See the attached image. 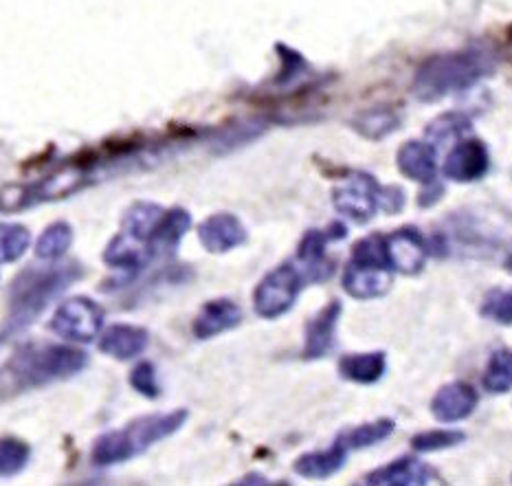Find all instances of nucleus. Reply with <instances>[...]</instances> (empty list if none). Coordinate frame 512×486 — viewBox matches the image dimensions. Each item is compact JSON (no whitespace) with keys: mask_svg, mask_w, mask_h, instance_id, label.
I'll list each match as a JSON object with an SVG mask.
<instances>
[{"mask_svg":"<svg viewBox=\"0 0 512 486\" xmlns=\"http://www.w3.org/2000/svg\"><path fill=\"white\" fill-rule=\"evenodd\" d=\"M84 278L80 262L47 264V267L22 269L9 284L7 317L3 324V344L29 330L44 311Z\"/></svg>","mask_w":512,"mask_h":486,"instance_id":"nucleus-1","label":"nucleus"},{"mask_svg":"<svg viewBox=\"0 0 512 486\" xmlns=\"http://www.w3.org/2000/svg\"><path fill=\"white\" fill-rule=\"evenodd\" d=\"M88 368V355L62 344H25L3 366V396L73 379Z\"/></svg>","mask_w":512,"mask_h":486,"instance_id":"nucleus-2","label":"nucleus"},{"mask_svg":"<svg viewBox=\"0 0 512 486\" xmlns=\"http://www.w3.org/2000/svg\"><path fill=\"white\" fill-rule=\"evenodd\" d=\"M187 421L189 412L185 407L165 414L135 418L121 429H113V432L99 436L91 449V462L99 469L124 465V462L146 454L150 447L161 443V440H168L181 432Z\"/></svg>","mask_w":512,"mask_h":486,"instance_id":"nucleus-3","label":"nucleus"},{"mask_svg":"<svg viewBox=\"0 0 512 486\" xmlns=\"http://www.w3.org/2000/svg\"><path fill=\"white\" fill-rule=\"evenodd\" d=\"M495 69V55L486 49L436 55V58L422 64L414 82V93L422 102H438L442 97L462 93L466 88L475 86Z\"/></svg>","mask_w":512,"mask_h":486,"instance_id":"nucleus-4","label":"nucleus"},{"mask_svg":"<svg viewBox=\"0 0 512 486\" xmlns=\"http://www.w3.org/2000/svg\"><path fill=\"white\" fill-rule=\"evenodd\" d=\"M449 227L447 234L433 238V251H438L440 256L453 242H462L471 249H486L502 247L512 240V220L497 212H484V209L475 214H453L449 218Z\"/></svg>","mask_w":512,"mask_h":486,"instance_id":"nucleus-5","label":"nucleus"},{"mask_svg":"<svg viewBox=\"0 0 512 486\" xmlns=\"http://www.w3.org/2000/svg\"><path fill=\"white\" fill-rule=\"evenodd\" d=\"M306 275L293 262H284L266 273L262 282L255 286L253 311L262 319H280L293 311L299 295L306 289Z\"/></svg>","mask_w":512,"mask_h":486,"instance_id":"nucleus-6","label":"nucleus"},{"mask_svg":"<svg viewBox=\"0 0 512 486\" xmlns=\"http://www.w3.org/2000/svg\"><path fill=\"white\" fill-rule=\"evenodd\" d=\"M93 183V176L80 165H66V168L44 176L42 181L25 185L18 196L3 194V212H20L42 203L66 201V198L82 192L86 185Z\"/></svg>","mask_w":512,"mask_h":486,"instance_id":"nucleus-7","label":"nucleus"},{"mask_svg":"<svg viewBox=\"0 0 512 486\" xmlns=\"http://www.w3.org/2000/svg\"><path fill=\"white\" fill-rule=\"evenodd\" d=\"M104 308L88 297H73L58 306L51 319V333L75 344H88L104 328Z\"/></svg>","mask_w":512,"mask_h":486,"instance_id":"nucleus-8","label":"nucleus"},{"mask_svg":"<svg viewBox=\"0 0 512 486\" xmlns=\"http://www.w3.org/2000/svg\"><path fill=\"white\" fill-rule=\"evenodd\" d=\"M348 238V227L339 220L330 223L326 229H308L299 240L297 262L302 264L308 284L328 282L335 275V262L328 260L326 249L330 242H339Z\"/></svg>","mask_w":512,"mask_h":486,"instance_id":"nucleus-9","label":"nucleus"},{"mask_svg":"<svg viewBox=\"0 0 512 486\" xmlns=\"http://www.w3.org/2000/svg\"><path fill=\"white\" fill-rule=\"evenodd\" d=\"M381 198L383 185H378L374 176L365 172H356L348 183L332 190V205L356 225L370 223L381 209Z\"/></svg>","mask_w":512,"mask_h":486,"instance_id":"nucleus-10","label":"nucleus"},{"mask_svg":"<svg viewBox=\"0 0 512 486\" xmlns=\"http://www.w3.org/2000/svg\"><path fill=\"white\" fill-rule=\"evenodd\" d=\"M343 315V304L339 300L328 302L321 311L306 324V341L302 350L304 361L326 359L337 344V328Z\"/></svg>","mask_w":512,"mask_h":486,"instance_id":"nucleus-11","label":"nucleus"},{"mask_svg":"<svg viewBox=\"0 0 512 486\" xmlns=\"http://www.w3.org/2000/svg\"><path fill=\"white\" fill-rule=\"evenodd\" d=\"M389 258L396 273L403 275H418L422 273L431 253L429 240L416 227H403L387 236Z\"/></svg>","mask_w":512,"mask_h":486,"instance_id":"nucleus-12","label":"nucleus"},{"mask_svg":"<svg viewBox=\"0 0 512 486\" xmlns=\"http://www.w3.org/2000/svg\"><path fill=\"white\" fill-rule=\"evenodd\" d=\"M198 240L209 253H229L249 242V231L236 214H211L198 225Z\"/></svg>","mask_w":512,"mask_h":486,"instance_id":"nucleus-13","label":"nucleus"},{"mask_svg":"<svg viewBox=\"0 0 512 486\" xmlns=\"http://www.w3.org/2000/svg\"><path fill=\"white\" fill-rule=\"evenodd\" d=\"M491 168V159H488V150L482 141L466 139L455 146L449 157L444 159V176L455 183H475L486 176Z\"/></svg>","mask_w":512,"mask_h":486,"instance_id":"nucleus-14","label":"nucleus"},{"mask_svg":"<svg viewBox=\"0 0 512 486\" xmlns=\"http://www.w3.org/2000/svg\"><path fill=\"white\" fill-rule=\"evenodd\" d=\"M480 403V394L473 385L464 381H453L440 388L431 401V414L438 423L453 425L469 418Z\"/></svg>","mask_w":512,"mask_h":486,"instance_id":"nucleus-15","label":"nucleus"},{"mask_svg":"<svg viewBox=\"0 0 512 486\" xmlns=\"http://www.w3.org/2000/svg\"><path fill=\"white\" fill-rule=\"evenodd\" d=\"M436 482H440L438 471L418 458H398L363 478L367 486H427Z\"/></svg>","mask_w":512,"mask_h":486,"instance_id":"nucleus-16","label":"nucleus"},{"mask_svg":"<svg viewBox=\"0 0 512 486\" xmlns=\"http://www.w3.org/2000/svg\"><path fill=\"white\" fill-rule=\"evenodd\" d=\"M341 284L343 291L354 297V300H378V297L392 291L394 271L350 260L345 264Z\"/></svg>","mask_w":512,"mask_h":486,"instance_id":"nucleus-17","label":"nucleus"},{"mask_svg":"<svg viewBox=\"0 0 512 486\" xmlns=\"http://www.w3.org/2000/svg\"><path fill=\"white\" fill-rule=\"evenodd\" d=\"M242 308L229 300V297H218V300H209L200 308L192 324V333L198 341H209L222 333L238 328L242 324Z\"/></svg>","mask_w":512,"mask_h":486,"instance_id":"nucleus-18","label":"nucleus"},{"mask_svg":"<svg viewBox=\"0 0 512 486\" xmlns=\"http://www.w3.org/2000/svg\"><path fill=\"white\" fill-rule=\"evenodd\" d=\"M192 229V214L183 207H172L163 214L157 229L146 242L148 258H170L181 247L187 231Z\"/></svg>","mask_w":512,"mask_h":486,"instance_id":"nucleus-19","label":"nucleus"},{"mask_svg":"<svg viewBox=\"0 0 512 486\" xmlns=\"http://www.w3.org/2000/svg\"><path fill=\"white\" fill-rule=\"evenodd\" d=\"M150 346V333L141 326L113 324L99 339V352L117 361H132L141 357Z\"/></svg>","mask_w":512,"mask_h":486,"instance_id":"nucleus-20","label":"nucleus"},{"mask_svg":"<svg viewBox=\"0 0 512 486\" xmlns=\"http://www.w3.org/2000/svg\"><path fill=\"white\" fill-rule=\"evenodd\" d=\"M350 447L341 443L337 438L326 451H313V454H304L295 460L293 471L299 478L306 480H328L345 467L350 456Z\"/></svg>","mask_w":512,"mask_h":486,"instance_id":"nucleus-21","label":"nucleus"},{"mask_svg":"<svg viewBox=\"0 0 512 486\" xmlns=\"http://www.w3.org/2000/svg\"><path fill=\"white\" fill-rule=\"evenodd\" d=\"M398 170L407 179L431 185L436 183V172H438V161H436V150L429 143L422 141H409L403 148L398 150Z\"/></svg>","mask_w":512,"mask_h":486,"instance_id":"nucleus-22","label":"nucleus"},{"mask_svg":"<svg viewBox=\"0 0 512 486\" xmlns=\"http://www.w3.org/2000/svg\"><path fill=\"white\" fill-rule=\"evenodd\" d=\"M339 377L356 385H374L385 377L387 355L383 350L359 352V355H343L339 359Z\"/></svg>","mask_w":512,"mask_h":486,"instance_id":"nucleus-23","label":"nucleus"},{"mask_svg":"<svg viewBox=\"0 0 512 486\" xmlns=\"http://www.w3.org/2000/svg\"><path fill=\"white\" fill-rule=\"evenodd\" d=\"M104 262L110 269L124 271L126 280L121 286H126L135 275H139L146 264L150 262L148 253H143L141 249L135 247V240H130L126 234H117L113 240L108 242V247L104 251Z\"/></svg>","mask_w":512,"mask_h":486,"instance_id":"nucleus-24","label":"nucleus"},{"mask_svg":"<svg viewBox=\"0 0 512 486\" xmlns=\"http://www.w3.org/2000/svg\"><path fill=\"white\" fill-rule=\"evenodd\" d=\"M163 214H165L163 207L157 203L139 201L135 205H130L124 214V220H121V225H124V231H121V234H126L130 240L143 242V245H146L148 238L152 236V231L157 229Z\"/></svg>","mask_w":512,"mask_h":486,"instance_id":"nucleus-25","label":"nucleus"},{"mask_svg":"<svg viewBox=\"0 0 512 486\" xmlns=\"http://www.w3.org/2000/svg\"><path fill=\"white\" fill-rule=\"evenodd\" d=\"M396 423L389 421V418H378L374 423H365L359 427L345 429L337 438L341 443L348 445L352 451H361V449H370L385 443V440L394 434Z\"/></svg>","mask_w":512,"mask_h":486,"instance_id":"nucleus-26","label":"nucleus"},{"mask_svg":"<svg viewBox=\"0 0 512 486\" xmlns=\"http://www.w3.org/2000/svg\"><path fill=\"white\" fill-rule=\"evenodd\" d=\"M75 240V231L69 223H53L42 231V236L36 242V256L44 262H55L60 260L66 251L71 249Z\"/></svg>","mask_w":512,"mask_h":486,"instance_id":"nucleus-27","label":"nucleus"},{"mask_svg":"<svg viewBox=\"0 0 512 486\" xmlns=\"http://www.w3.org/2000/svg\"><path fill=\"white\" fill-rule=\"evenodd\" d=\"M482 388L488 394H506L512 390V352L495 350L482 377Z\"/></svg>","mask_w":512,"mask_h":486,"instance_id":"nucleus-28","label":"nucleus"},{"mask_svg":"<svg viewBox=\"0 0 512 486\" xmlns=\"http://www.w3.org/2000/svg\"><path fill=\"white\" fill-rule=\"evenodd\" d=\"M0 262L14 264L25 256L31 245V234L25 225L20 223H3L0 227Z\"/></svg>","mask_w":512,"mask_h":486,"instance_id":"nucleus-29","label":"nucleus"},{"mask_svg":"<svg viewBox=\"0 0 512 486\" xmlns=\"http://www.w3.org/2000/svg\"><path fill=\"white\" fill-rule=\"evenodd\" d=\"M466 440V434L460 429H429L411 438V449L418 454H436V451L460 447Z\"/></svg>","mask_w":512,"mask_h":486,"instance_id":"nucleus-30","label":"nucleus"},{"mask_svg":"<svg viewBox=\"0 0 512 486\" xmlns=\"http://www.w3.org/2000/svg\"><path fill=\"white\" fill-rule=\"evenodd\" d=\"M31 460V447L18 438H3L0 443V476L3 480L16 478L27 469Z\"/></svg>","mask_w":512,"mask_h":486,"instance_id":"nucleus-31","label":"nucleus"},{"mask_svg":"<svg viewBox=\"0 0 512 486\" xmlns=\"http://www.w3.org/2000/svg\"><path fill=\"white\" fill-rule=\"evenodd\" d=\"M482 317L491 319L495 324L510 326L512 324V291L495 289L484 297Z\"/></svg>","mask_w":512,"mask_h":486,"instance_id":"nucleus-32","label":"nucleus"},{"mask_svg":"<svg viewBox=\"0 0 512 486\" xmlns=\"http://www.w3.org/2000/svg\"><path fill=\"white\" fill-rule=\"evenodd\" d=\"M130 388L137 394L146 396L150 401H157L161 396V385L157 381V368L150 361H141L130 372Z\"/></svg>","mask_w":512,"mask_h":486,"instance_id":"nucleus-33","label":"nucleus"},{"mask_svg":"<svg viewBox=\"0 0 512 486\" xmlns=\"http://www.w3.org/2000/svg\"><path fill=\"white\" fill-rule=\"evenodd\" d=\"M469 128H471L469 117L449 113V115H444V117L433 121V124L427 128V132H429L431 139H436V141H449V139H453V137H462L464 132L469 130Z\"/></svg>","mask_w":512,"mask_h":486,"instance_id":"nucleus-34","label":"nucleus"},{"mask_svg":"<svg viewBox=\"0 0 512 486\" xmlns=\"http://www.w3.org/2000/svg\"><path fill=\"white\" fill-rule=\"evenodd\" d=\"M405 207V192L400 190L398 185L383 187V198H381V212L394 216L400 214Z\"/></svg>","mask_w":512,"mask_h":486,"instance_id":"nucleus-35","label":"nucleus"},{"mask_svg":"<svg viewBox=\"0 0 512 486\" xmlns=\"http://www.w3.org/2000/svg\"><path fill=\"white\" fill-rule=\"evenodd\" d=\"M440 196H442V187L433 183V190H431V192H422V194H420L418 205H420V207H433V205H436V203L440 201Z\"/></svg>","mask_w":512,"mask_h":486,"instance_id":"nucleus-36","label":"nucleus"},{"mask_svg":"<svg viewBox=\"0 0 512 486\" xmlns=\"http://www.w3.org/2000/svg\"><path fill=\"white\" fill-rule=\"evenodd\" d=\"M504 269L512 275V253H510V256L504 260Z\"/></svg>","mask_w":512,"mask_h":486,"instance_id":"nucleus-37","label":"nucleus"}]
</instances>
